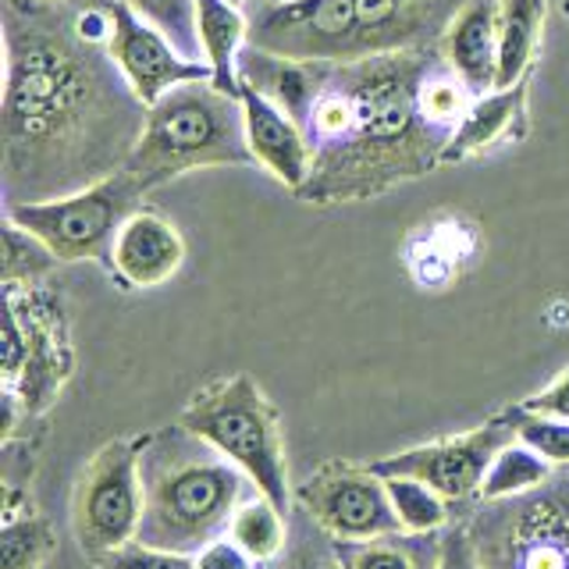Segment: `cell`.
Here are the masks:
<instances>
[{
  "label": "cell",
  "instance_id": "26",
  "mask_svg": "<svg viewBox=\"0 0 569 569\" xmlns=\"http://www.w3.org/2000/svg\"><path fill=\"white\" fill-rule=\"evenodd\" d=\"M132 11H139L147 22H153L168 40L196 58L200 53V36H196V0H124Z\"/></svg>",
  "mask_w": 569,
  "mask_h": 569
},
{
  "label": "cell",
  "instance_id": "8",
  "mask_svg": "<svg viewBox=\"0 0 569 569\" xmlns=\"http://www.w3.org/2000/svg\"><path fill=\"white\" fill-rule=\"evenodd\" d=\"M4 385L8 402L43 413L71 373L61 299L32 281H4Z\"/></svg>",
  "mask_w": 569,
  "mask_h": 569
},
{
  "label": "cell",
  "instance_id": "22",
  "mask_svg": "<svg viewBox=\"0 0 569 569\" xmlns=\"http://www.w3.org/2000/svg\"><path fill=\"white\" fill-rule=\"evenodd\" d=\"M58 538H53L50 520H43L40 512H11L4 516V533H0V569H40Z\"/></svg>",
  "mask_w": 569,
  "mask_h": 569
},
{
  "label": "cell",
  "instance_id": "31",
  "mask_svg": "<svg viewBox=\"0 0 569 569\" xmlns=\"http://www.w3.org/2000/svg\"><path fill=\"white\" fill-rule=\"evenodd\" d=\"M530 413H545V417H559V420H569V367L559 373L556 381L548 388H541L538 396H530L520 402Z\"/></svg>",
  "mask_w": 569,
  "mask_h": 569
},
{
  "label": "cell",
  "instance_id": "29",
  "mask_svg": "<svg viewBox=\"0 0 569 569\" xmlns=\"http://www.w3.org/2000/svg\"><path fill=\"white\" fill-rule=\"evenodd\" d=\"M192 559H196V569H257L260 566L239 541H231L228 533L218 541L203 545Z\"/></svg>",
  "mask_w": 569,
  "mask_h": 569
},
{
  "label": "cell",
  "instance_id": "18",
  "mask_svg": "<svg viewBox=\"0 0 569 569\" xmlns=\"http://www.w3.org/2000/svg\"><path fill=\"white\" fill-rule=\"evenodd\" d=\"M548 0H498V82L495 89H509L527 79L545 32Z\"/></svg>",
  "mask_w": 569,
  "mask_h": 569
},
{
  "label": "cell",
  "instance_id": "12",
  "mask_svg": "<svg viewBox=\"0 0 569 569\" xmlns=\"http://www.w3.org/2000/svg\"><path fill=\"white\" fill-rule=\"evenodd\" d=\"M107 18H111V32H107V53H111L114 68L121 71L124 86L132 89V97L150 107L168 89L192 82V79H210V64L186 58L164 32L153 22H147L139 11H132L124 0H111L107 4Z\"/></svg>",
  "mask_w": 569,
  "mask_h": 569
},
{
  "label": "cell",
  "instance_id": "6",
  "mask_svg": "<svg viewBox=\"0 0 569 569\" xmlns=\"http://www.w3.org/2000/svg\"><path fill=\"white\" fill-rule=\"evenodd\" d=\"M467 530L485 569H569V467L523 495L480 502Z\"/></svg>",
  "mask_w": 569,
  "mask_h": 569
},
{
  "label": "cell",
  "instance_id": "2",
  "mask_svg": "<svg viewBox=\"0 0 569 569\" xmlns=\"http://www.w3.org/2000/svg\"><path fill=\"white\" fill-rule=\"evenodd\" d=\"M431 50H396L360 61H289L242 47L239 76L289 111L313 147V174L299 196L356 200L431 171L452 132L423 114L420 86Z\"/></svg>",
  "mask_w": 569,
  "mask_h": 569
},
{
  "label": "cell",
  "instance_id": "10",
  "mask_svg": "<svg viewBox=\"0 0 569 569\" xmlns=\"http://www.w3.org/2000/svg\"><path fill=\"white\" fill-rule=\"evenodd\" d=\"M296 502L335 541H367L402 530L396 509H391L385 477L373 467L325 462L299 485Z\"/></svg>",
  "mask_w": 569,
  "mask_h": 569
},
{
  "label": "cell",
  "instance_id": "11",
  "mask_svg": "<svg viewBox=\"0 0 569 569\" xmlns=\"http://www.w3.org/2000/svg\"><path fill=\"white\" fill-rule=\"evenodd\" d=\"M509 441H516V427L509 413H502L488 420L485 427H473L467 435L417 445V449L378 459L370 467L381 477H417L423 485H431L438 495L449 498V506H462L470 498H480V485H485L488 467Z\"/></svg>",
  "mask_w": 569,
  "mask_h": 569
},
{
  "label": "cell",
  "instance_id": "19",
  "mask_svg": "<svg viewBox=\"0 0 569 569\" xmlns=\"http://www.w3.org/2000/svg\"><path fill=\"white\" fill-rule=\"evenodd\" d=\"M346 569H435L441 556V533H381L367 541H335Z\"/></svg>",
  "mask_w": 569,
  "mask_h": 569
},
{
  "label": "cell",
  "instance_id": "14",
  "mask_svg": "<svg viewBox=\"0 0 569 569\" xmlns=\"http://www.w3.org/2000/svg\"><path fill=\"white\" fill-rule=\"evenodd\" d=\"M186 260V239L168 218L153 210H136L121 224L114 249H111V271L132 284V289H153L178 274Z\"/></svg>",
  "mask_w": 569,
  "mask_h": 569
},
{
  "label": "cell",
  "instance_id": "24",
  "mask_svg": "<svg viewBox=\"0 0 569 569\" xmlns=\"http://www.w3.org/2000/svg\"><path fill=\"white\" fill-rule=\"evenodd\" d=\"M271 569H346L342 559H338V548H335V538H328L320 523L307 509L292 512L289 520V545L284 551L267 562Z\"/></svg>",
  "mask_w": 569,
  "mask_h": 569
},
{
  "label": "cell",
  "instance_id": "17",
  "mask_svg": "<svg viewBox=\"0 0 569 569\" xmlns=\"http://www.w3.org/2000/svg\"><path fill=\"white\" fill-rule=\"evenodd\" d=\"M196 36H200L203 61L210 64V79L224 93H242L239 53L249 43V14L231 0H196Z\"/></svg>",
  "mask_w": 569,
  "mask_h": 569
},
{
  "label": "cell",
  "instance_id": "21",
  "mask_svg": "<svg viewBox=\"0 0 569 569\" xmlns=\"http://www.w3.org/2000/svg\"><path fill=\"white\" fill-rule=\"evenodd\" d=\"M551 462L541 459L538 452L523 445L520 438L509 441L502 452L495 456V462L485 473V485H480V502H495V498H512L523 495L530 488H538L541 480L551 477Z\"/></svg>",
  "mask_w": 569,
  "mask_h": 569
},
{
  "label": "cell",
  "instance_id": "16",
  "mask_svg": "<svg viewBox=\"0 0 569 569\" xmlns=\"http://www.w3.org/2000/svg\"><path fill=\"white\" fill-rule=\"evenodd\" d=\"M523 100H527V79H520L509 89H491V93L477 97L467 118L456 124V132L449 136V142H445V150H441L445 164L467 160L480 150H491L495 142H502L516 129H523L527 124Z\"/></svg>",
  "mask_w": 569,
  "mask_h": 569
},
{
  "label": "cell",
  "instance_id": "27",
  "mask_svg": "<svg viewBox=\"0 0 569 569\" xmlns=\"http://www.w3.org/2000/svg\"><path fill=\"white\" fill-rule=\"evenodd\" d=\"M4 224V281H32L58 263V257L36 236H29L26 228H18L14 221Z\"/></svg>",
  "mask_w": 569,
  "mask_h": 569
},
{
  "label": "cell",
  "instance_id": "30",
  "mask_svg": "<svg viewBox=\"0 0 569 569\" xmlns=\"http://www.w3.org/2000/svg\"><path fill=\"white\" fill-rule=\"evenodd\" d=\"M435 569H485V562H480L477 548H473L467 523H459V527L441 533V556H438Z\"/></svg>",
  "mask_w": 569,
  "mask_h": 569
},
{
  "label": "cell",
  "instance_id": "3",
  "mask_svg": "<svg viewBox=\"0 0 569 569\" xmlns=\"http://www.w3.org/2000/svg\"><path fill=\"white\" fill-rule=\"evenodd\" d=\"M142 523L139 545L196 556L228 533L231 516L257 488L236 462L186 423L142 441Z\"/></svg>",
  "mask_w": 569,
  "mask_h": 569
},
{
  "label": "cell",
  "instance_id": "15",
  "mask_svg": "<svg viewBox=\"0 0 569 569\" xmlns=\"http://www.w3.org/2000/svg\"><path fill=\"white\" fill-rule=\"evenodd\" d=\"M441 58L477 97L498 82V0H467L441 36Z\"/></svg>",
  "mask_w": 569,
  "mask_h": 569
},
{
  "label": "cell",
  "instance_id": "28",
  "mask_svg": "<svg viewBox=\"0 0 569 569\" xmlns=\"http://www.w3.org/2000/svg\"><path fill=\"white\" fill-rule=\"evenodd\" d=\"M97 569H196L192 556H182V551H164V548H150V545H124L111 556H103L93 562Z\"/></svg>",
  "mask_w": 569,
  "mask_h": 569
},
{
  "label": "cell",
  "instance_id": "7",
  "mask_svg": "<svg viewBox=\"0 0 569 569\" xmlns=\"http://www.w3.org/2000/svg\"><path fill=\"white\" fill-rule=\"evenodd\" d=\"M142 196H147V189L124 168H118L114 174L76 192L50 196V200L4 203V213L8 221L40 239L58 260H103L111 267L118 231L139 210Z\"/></svg>",
  "mask_w": 569,
  "mask_h": 569
},
{
  "label": "cell",
  "instance_id": "5",
  "mask_svg": "<svg viewBox=\"0 0 569 569\" xmlns=\"http://www.w3.org/2000/svg\"><path fill=\"white\" fill-rule=\"evenodd\" d=\"M178 423H186L192 435H200L236 462L253 480V488L271 498L281 512L292 509L281 417L249 373H231V378L196 391Z\"/></svg>",
  "mask_w": 569,
  "mask_h": 569
},
{
  "label": "cell",
  "instance_id": "23",
  "mask_svg": "<svg viewBox=\"0 0 569 569\" xmlns=\"http://www.w3.org/2000/svg\"><path fill=\"white\" fill-rule=\"evenodd\" d=\"M385 485L402 530L435 533L449 523V498L438 495L431 485H423L417 477H385Z\"/></svg>",
  "mask_w": 569,
  "mask_h": 569
},
{
  "label": "cell",
  "instance_id": "25",
  "mask_svg": "<svg viewBox=\"0 0 569 569\" xmlns=\"http://www.w3.org/2000/svg\"><path fill=\"white\" fill-rule=\"evenodd\" d=\"M506 413L516 427V438L523 445H530V449L541 459H548L551 467H569V420L530 413L523 406H512Z\"/></svg>",
  "mask_w": 569,
  "mask_h": 569
},
{
  "label": "cell",
  "instance_id": "13",
  "mask_svg": "<svg viewBox=\"0 0 569 569\" xmlns=\"http://www.w3.org/2000/svg\"><path fill=\"white\" fill-rule=\"evenodd\" d=\"M242 118H246V142L253 153V164L267 168L284 189L296 196L307 189L313 174V147L302 124L284 111L281 103L263 97L260 89L242 82Z\"/></svg>",
  "mask_w": 569,
  "mask_h": 569
},
{
  "label": "cell",
  "instance_id": "20",
  "mask_svg": "<svg viewBox=\"0 0 569 569\" xmlns=\"http://www.w3.org/2000/svg\"><path fill=\"white\" fill-rule=\"evenodd\" d=\"M228 538L239 541L260 566L274 562L289 545V512H281L271 498L253 491L231 516Z\"/></svg>",
  "mask_w": 569,
  "mask_h": 569
},
{
  "label": "cell",
  "instance_id": "32",
  "mask_svg": "<svg viewBox=\"0 0 569 569\" xmlns=\"http://www.w3.org/2000/svg\"><path fill=\"white\" fill-rule=\"evenodd\" d=\"M231 4H239V8H249V4H253V0H231Z\"/></svg>",
  "mask_w": 569,
  "mask_h": 569
},
{
  "label": "cell",
  "instance_id": "9",
  "mask_svg": "<svg viewBox=\"0 0 569 569\" xmlns=\"http://www.w3.org/2000/svg\"><path fill=\"white\" fill-rule=\"evenodd\" d=\"M142 438H114L89 456L71 495V530L86 559L132 545L142 523Z\"/></svg>",
  "mask_w": 569,
  "mask_h": 569
},
{
  "label": "cell",
  "instance_id": "4",
  "mask_svg": "<svg viewBox=\"0 0 569 569\" xmlns=\"http://www.w3.org/2000/svg\"><path fill=\"white\" fill-rule=\"evenodd\" d=\"M246 164H253V153L246 142L242 100L218 89L213 79H192L168 89L147 107L142 132L124 160V171L153 192L196 168Z\"/></svg>",
  "mask_w": 569,
  "mask_h": 569
},
{
  "label": "cell",
  "instance_id": "1",
  "mask_svg": "<svg viewBox=\"0 0 569 569\" xmlns=\"http://www.w3.org/2000/svg\"><path fill=\"white\" fill-rule=\"evenodd\" d=\"M26 0V22L4 18V203L50 200L124 168L142 132V107L107 47V11L79 18L71 36L53 14ZM22 203V200H18Z\"/></svg>",
  "mask_w": 569,
  "mask_h": 569
}]
</instances>
